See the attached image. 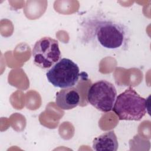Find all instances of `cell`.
Returning a JSON list of instances; mask_svg holds the SVG:
<instances>
[{
    "instance_id": "cell-1",
    "label": "cell",
    "mask_w": 151,
    "mask_h": 151,
    "mask_svg": "<svg viewBox=\"0 0 151 151\" xmlns=\"http://www.w3.org/2000/svg\"><path fill=\"white\" fill-rule=\"evenodd\" d=\"M85 36L88 42H93L107 50H126L130 41L128 28L124 24L103 15H96L84 23Z\"/></svg>"
},
{
    "instance_id": "cell-2",
    "label": "cell",
    "mask_w": 151,
    "mask_h": 151,
    "mask_svg": "<svg viewBox=\"0 0 151 151\" xmlns=\"http://www.w3.org/2000/svg\"><path fill=\"white\" fill-rule=\"evenodd\" d=\"M112 110L121 120H140L147 112V101L129 87L116 97Z\"/></svg>"
},
{
    "instance_id": "cell-3",
    "label": "cell",
    "mask_w": 151,
    "mask_h": 151,
    "mask_svg": "<svg viewBox=\"0 0 151 151\" xmlns=\"http://www.w3.org/2000/svg\"><path fill=\"white\" fill-rule=\"evenodd\" d=\"M80 76L78 65L66 58L60 59L46 73L48 82L61 88L74 87L77 83Z\"/></svg>"
},
{
    "instance_id": "cell-4",
    "label": "cell",
    "mask_w": 151,
    "mask_h": 151,
    "mask_svg": "<svg viewBox=\"0 0 151 151\" xmlns=\"http://www.w3.org/2000/svg\"><path fill=\"white\" fill-rule=\"evenodd\" d=\"M116 97L117 91L115 86L107 80H101L89 87L87 100L98 110L107 113L112 110Z\"/></svg>"
},
{
    "instance_id": "cell-5",
    "label": "cell",
    "mask_w": 151,
    "mask_h": 151,
    "mask_svg": "<svg viewBox=\"0 0 151 151\" xmlns=\"http://www.w3.org/2000/svg\"><path fill=\"white\" fill-rule=\"evenodd\" d=\"M34 64L47 70L57 63L61 57L57 40L50 37H44L38 40L32 50Z\"/></svg>"
},
{
    "instance_id": "cell-6",
    "label": "cell",
    "mask_w": 151,
    "mask_h": 151,
    "mask_svg": "<svg viewBox=\"0 0 151 151\" xmlns=\"http://www.w3.org/2000/svg\"><path fill=\"white\" fill-rule=\"evenodd\" d=\"M80 102V93L76 87L62 88L56 93L55 103L62 110H67L76 107Z\"/></svg>"
},
{
    "instance_id": "cell-7",
    "label": "cell",
    "mask_w": 151,
    "mask_h": 151,
    "mask_svg": "<svg viewBox=\"0 0 151 151\" xmlns=\"http://www.w3.org/2000/svg\"><path fill=\"white\" fill-rule=\"evenodd\" d=\"M119 143L117 136L113 131L103 133L96 137L93 141V149L97 151H116Z\"/></svg>"
}]
</instances>
